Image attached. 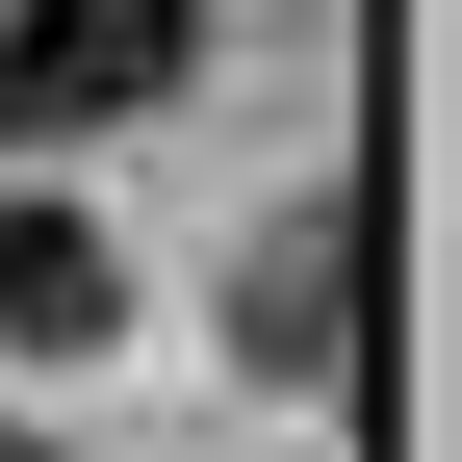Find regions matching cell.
I'll list each match as a JSON object with an SVG mask.
<instances>
[{"instance_id": "obj_1", "label": "cell", "mask_w": 462, "mask_h": 462, "mask_svg": "<svg viewBox=\"0 0 462 462\" xmlns=\"http://www.w3.org/2000/svg\"><path fill=\"white\" fill-rule=\"evenodd\" d=\"M206 0H0V129H129V103H180Z\"/></svg>"}, {"instance_id": "obj_2", "label": "cell", "mask_w": 462, "mask_h": 462, "mask_svg": "<svg viewBox=\"0 0 462 462\" xmlns=\"http://www.w3.org/2000/svg\"><path fill=\"white\" fill-rule=\"evenodd\" d=\"M231 360H257V385H334V360H360V206H282V231H257Z\"/></svg>"}, {"instance_id": "obj_3", "label": "cell", "mask_w": 462, "mask_h": 462, "mask_svg": "<svg viewBox=\"0 0 462 462\" xmlns=\"http://www.w3.org/2000/svg\"><path fill=\"white\" fill-rule=\"evenodd\" d=\"M0 334H26V360H103V334H129V257H103V206H0Z\"/></svg>"}]
</instances>
